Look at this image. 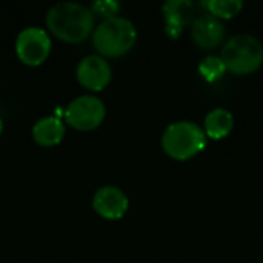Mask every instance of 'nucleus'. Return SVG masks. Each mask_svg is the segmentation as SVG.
<instances>
[{
	"mask_svg": "<svg viewBox=\"0 0 263 263\" xmlns=\"http://www.w3.org/2000/svg\"><path fill=\"white\" fill-rule=\"evenodd\" d=\"M136 40L134 23L122 15L103 18L92 31V43L102 57H120L133 49Z\"/></svg>",
	"mask_w": 263,
	"mask_h": 263,
	"instance_id": "nucleus-2",
	"label": "nucleus"
},
{
	"mask_svg": "<svg viewBox=\"0 0 263 263\" xmlns=\"http://www.w3.org/2000/svg\"><path fill=\"white\" fill-rule=\"evenodd\" d=\"M91 9L94 14H99V15H103L105 18H109V17L117 15L120 5H119V2H114V0H97L92 3Z\"/></svg>",
	"mask_w": 263,
	"mask_h": 263,
	"instance_id": "nucleus-15",
	"label": "nucleus"
},
{
	"mask_svg": "<svg viewBox=\"0 0 263 263\" xmlns=\"http://www.w3.org/2000/svg\"><path fill=\"white\" fill-rule=\"evenodd\" d=\"M234 128V117L225 108H214L211 109L203 122V131L206 137L214 140H222L230 136Z\"/></svg>",
	"mask_w": 263,
	"mask_h": 263,
	"instance_id": "nucleus-12",
	"label": "nucleus"
},
{
	"mask_svg": "<svg viewBox=\"0 0 263 263\" xmlns=\"http://www.w3.org/2000/svg\"><path fill=\"white\" fill-rule=\"evenodd\" d=\"M92 206L99 216L108 220L122 219L128 208L129 199L123 190L116 185H103L92 196Z\"/></svg>",
	"mask_w": 263,
	"mask_h": 263,
	"instance_id": "nucleus-8",
	"label": "nucleus"
},
{
	"mask_svg": "<svg viewBox=\"0 0 263 263\" xmlns=\"http://www.w3.org/2000/svg\"><path fill=\"white\" fill-rule=\"evenodd\" d=\"M162 11L166 22L165 31L171 39H179L185 26L196 20V6L188 0H170L163 3Z\"/></svg>",
	"mask_w": 263,
	"mask_h": 263,
	"instance_id": "nucleus-10",
	"label": "nucleus"
},
{
	"mask_svg": "<svg viewBox=\"0 0 263 263\" xmlns=\"http://www.w3.org/2000/svg\"><path fill=\"white\" fill-rule=\"evenodd\" d=\"M106 116V106L102 99L97 96L85 94L72 99L66 109L65 117L66 122L80 131H91L102 125Z\"/></svg>",
	"mask_w": 263,
	"mask_h": 263,
	"instance_id": "nucleus-5",
	"label": "nucleus"
},
{
	"mask_svg": "<svg viewBox=\"0 0 263 263\" xmlns=\"http://www.w3.org/2000/svg\"><path fill=\"white\" fill-rule=\"evenodd\" d=\"M65 123L55 116H45L32 126V137L42 146H54L62 142L65 136Z\"/></svg>",
	"mask_w": 263,
	"mask_h": 263,
	"instance_id": "nucleus-11",
	"label": "nucleus"
},
{
	"mask_svg": "<svg viewBox=\"0 0 263 263\" xmlns=\"http://www.w3.org/2000/svg\"><path fill=\"white\" fill-rule=\"evenodd\" d=\"M51 52V37L46 29L31 25L23 28L15 37V54L29 66L42 65Z\"/></svg>",
	"mask_w": 263,
	"mask_h": 263,
	"instance_id": "nucleus-6",
	"label": "nucleus"
},
{
	"mask_svg": "<svg viewBox=\"0 0 263 263\" xmlns=\"http://www.w3.org/2000/svg\"><path fill=\"white\" fill-rule=\"evenodd\" d=\"M199 72L206 82H216L227 72V68L220 55H206L199 63Z\"/></svg>",
	"mask_w": 263,
	"mask_h": 263,
	"instance_id": "nucleus-14",
	"label": "nucleus"
},
{
	"mask_svg": "<svg viewBox=\"0 0 263 263\" xmlns=\"http://www.w3.org/2000/svg\"><path fill=\"white\" fill-rule=\"evenodd\" d=\"M203 128L190 120L171 123L162 134V148L174 160H190L206 146Z\"/></svg>",
	"mask_w": 263,
	"mask_h": 263,
	"instance_id": "nucleus-4",
	"label": "nucleus"
},
{
	"mask_svg": "<svg viewBox=\"0 0 263 263\" xmlns=\"http://www.w3.org/2000/svg\"><path fill=\"white\" fill-rule=\"evenodd\" d=\"M191 37L202 49L217 48L225 39V25L222 20L211 14L196 17L191 26Z\"/></svg>",
	"mask_w": 263,
	"mask_h": 263,
	"instance_id": "nucleus-9",
	"label": "nucleus"
},
{
	"mask_svg": "<svg viewBox=\"0 0 263 263\" xmlns=\"http://www.w3.org/2000/svg\"><path fill=\"white\" fill-rule=\"evenodd\" d=\"M220 59L227 71L236 76L253 74L263 65L262 42L251 34H236L225 42Z\"/></svg>",
	"mask_w": 263,
	"mask_h": 263,
	"instance_id": "nucleus-3",
	"label": "nucleus"
},
{
	"mask_svg": "<svg viewBox=\"0 0 263 263\" xmlns=\"http://www.w3.org/2000/svg\"><path fill=\"white\" fill-rule=\"evenodd\" d=\"M208 9V14L217 17L219 20L233 18L239 15L243 9V2L240 0H208L203 3Z\"/></svg>",
	"mask_w": 263,
	"mask_h": 263,
	"instance_id": "nucleus-13",
	"label": "nucleus"
},
{
	"mask_svg": "<svg viewBox=\"0 0 263 263\" xmlns=\"http://www.w3.org/2000/svg\"><path fill=\"white\" fill-rule=\"evenodd\" d=\"M2 131H3V120H2V117H0V134H2Z\"/></svg>",
	"mask_w": 263,
	"mask_h": 263,
	"instance_id": "nucleus-16",
	"label": "nucleus"
},
{
	"mask_svg": "<svg viewBox=\"0 0 263 263\" xmlns=\"http://www.w3.org/2000/svg\"><path fill=\"white\" fill-rule=\"evenodd\" d=\"M77 80L88 89L102 91L106 88L112 77V69L108 60L99 54L85 55L76 68Z\"/></svg>",
	"mask_w": 263,
	"mask_h": 263,
	"instance_id": "nucleus-7",
	"label": "nucleus"
},
{
	"mask_svg": "<svg viewBox=\"0 0 263 263\" xmlns=\"http://www.w3.org/2000/svg\"><path fill=\"white\" fill-rule=\"evenodd\" d=\"M46 25L55 37L77 43L94 31V12L79 2H59L48 9Z\"/></svg>",
	"mask_w": 263,
	"mask_h": 263,
	"instance_id": "nucleus-1",
	"label": "nucleus"
}]
</instances>
